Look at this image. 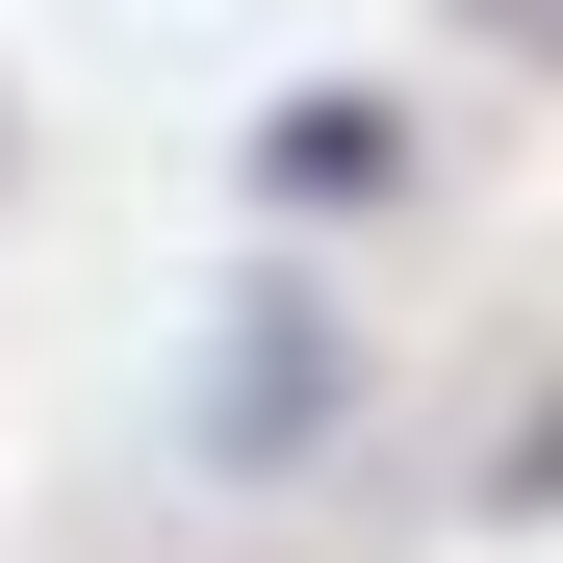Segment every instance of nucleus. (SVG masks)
<instances>
[{
	"label": "nucleus",
	"mask_w": 563,
	"mask_h": 563,
	"mask_svg": "<svg viewBox=\"0 0 563 563\" xmlns=\"http://www.w3.org/2000/svg\"><path fill=\"white\" fill-rule=\"evenodd\" d=\"M231 435H333V333H308V308H282V333L231 358Z\"/></svg>",
	"instance_id": "obj_1"
}]
</instances>
